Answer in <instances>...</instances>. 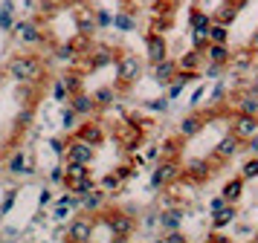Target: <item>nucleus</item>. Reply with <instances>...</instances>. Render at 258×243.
I'll return each mask as SVG.
<instances>
[{
    "label": "nucleus",
    "mask_w": 258,
    "mask_h": 243,
    "mask_svg": "<svg viewBox=\"0 0 258 243\" xmlns=\"http://www.w3.org/2000/svg\"><path fill=\"white\" fill-rule=\"evenodd\" d=\"M246 150H249L252 156H258V133L252 139H246Z\"/></svg>",
    "instance_id": "obj_56"
},
{
    "label": "nucleus",
    "mask_w": 258,
    "mask_h": 243,
    "mask_svg": "<svg viewBox=\"0 0 258 243\" xmlns=\"http://www.w3.org/2000/svg\"><path fill=\"white\" fill-rule=\"evenodd\" d=\"M76 119H79V110L73 104H64V110H61V127L64 130H73L76 127Z\"/></svg>",
    "instance_id": "obj_37"
},
{
    "label": "nucleus",
    "mask_w": 258,
    "mask_h": 243,
    "mask_svg": "<svg viewBox=\"0 0 258 243\" xmlns=\"http://www.w3.org/2000/svg\"><path fill=\"white\" fill-rule=\"evenodd\" d=\"M252 58H255V52L246 46V49H241V52H232V64L241 69V72H246V69L252 67Z\"/></svg>",
    "instance_id": "obj_32"
},
{
    "label": "nucleus",
    "mask_w": 258,
    "mask_h": 243,
    "mask_svg": "<svg viewBox=\"0 0 258 243\" xmlns=\"http://www.w3.org/2000/svg\"><path fill=\"white\" fill-rule=\"evenodd\" d=\"M244 9V0H226L221 9L215 12V21H221V23H232L235 18H238V12Z\"/></svg>",
    "instance_id": "obj_20"
},
{
    "label": "nucleus",
    "mask_w": 258,
    "mask_h": 243,
    "mask_svg": "<svg viewBox=\"0 0 258 243\" xmlns=\"http://www.w3.org/2000/svg\"><path fill=\"white\" fill-rule=\"evenodd\" d=\"M116 58L119 55H116V49H113V46L99 44V46L90 49V55L84 58V61H87V67H90V69H102V67H107V64H113Z\"/></svg>",
    "instance_id": "obj_8"
},
{
    "label": "nucleus",
    "mask_w": 258,
    "mask_h": 243,
    "mask_svg": "<svg viewBox=\"0 0 258 243\" xmlns=\"http://www.w3.org/2000/svg\"><path fill=\"white\" fill-rule=\"evenodd\" d=\"M84 177H90V162H67V168H64V185L79 183Z\"/></svg>",
    "instance_id": "obj_17"
},
{
    "label": "nucleus",
    "mask_w": 258,
    "mask_h": 243,
    "mask_svg": "<svg viewBox=\"0 0 258 243\" xmlns=\"http://www.w3.org/2000/svg\"><path fill=\"white\" fill-rule=\"evenodd\" d=\"M73 46H76L79 58H87V55H90V49H93V41H90V35L79 32V38H73Z\"/></svg>",
    "instance_id": "obj_35"
},
{
    "label": "nucleus",
    "mask_w": 258,
    "mask_h": 243,
    "mask_svg": "<svg viewBox=\"0 0 258 243\" xmlns=\"http://www.w3.org/2000/svg\"><path fill=\"white\" fill-rule=\"evenodd\" d=\"M140 78H142V61H140V58L131 55V52L119 55L116 58V87H119V90L134 87Z\"/></svg>",
    "instance_id": "obj_2"
},
{
    "label": "nucleus",
    "mask_w": 258,
    "mask_h": 243,
    "mask_svg": "<svg viewBox=\"0 0 258 243\" xmlns=\"http://www.w3.org/2000/svg\"><path fill=\"white\" fill-rule=\"evenodd\" d=\"M209 38H212V44H226V41H229V23L215 21L212 29H209Z\"/></svg>",
    "instance_id": "obj_34"
},
{
    "label": "nucleus",
    "mask_w": 258,
    "mask_h": 243,
    "mask_svg": "<svg viewBox=\"0 0 258 243\" xmlns=\"http://www.w3.org/2000/svg\"><path fill=\"white\" fill-rule=\"evenodd\" d=\"M93 234V220L90 217H76L67 226V240L70 243H87Z\"/></svg>",
    "instance_id": "obj_10"
},
{
    "label": "nucleus",
    "mask_w": 258,
    "mask_h": 243,
    "mask_svg": "<svg viewBox=\"0 0 258 243\" xmlns=\"http://www.w3.org/2000/svg\"><path fill=\"white\" fill-rule=\"evenodd\" d=\"M203 55H206L203 49H195V46H191L188 52H183V55L177 58V64H180V69H198L200 61H203Z\"/></svg>",
    "instance_id": "obj_23"
},
{
    "label": "nucleus",
    "mask_w": 258,
    "mask_h": 243,
    "mask_svg": "<svg viewBox=\"0 0 258 243\" xmlns=\"http://www.w3.org/2000/svg\"><path fill=\"white\" fill-rule=\"evenodd\" d=\"M113 26H116L119 32H131V29H137V18H134V12H119V15H113Z\"/></svg>",
    "instance_id": "obj_31"
},
{
    "label": "nucleus",
    "mask_w": 258,
    "mask_h": 243,
    "mask_svg": "<svg viewBox=\"0 0 258 243\" xmlns=\"http://www.w3.org/2000/svg\"><path fill=\"white\" fill-rule=\"evenodd\" d=\"M107 229H110V237L116 243L128 240L131 234H134V229H137V220H134V214L131 211H116V214H107L105 217Z\"/></svg>",
    "instance_id": "obj_4"
},
{
    "label": "nucleus",
    "mask_w": 258,
    "mask_h": 243,
    "mask_svg": "<svg viewBox=\"0 0 258 243\" xmlns=\"http://www.w3.org/2000/svg\"><path fill=\"white\" fill-rule=\"evenodd\" d=\"M171 29V15H154V21H151V32H160V35H165Z\"/></svg>",
    "instance_id": "obj_40"
},
{
    "label": "nucleus",
    "mask_w": 258,
    "mask_h": 243,
    "mask_svg": "<svg viewBox=\"0 0 258 243\" xmlns=\"http://www.w3.org/2000/svg\"><path fill=\"white\" fill-rule=\"evenodd\" d=\"M96 23H99L102 29H107V26L113 23V15H110V12H105V9H99V12H96Z\"/></svg>",
    "instance_id": "obj_50"
},
{
    "label": "nucleus",
    "mask_w": 258,
    "mask_h": 243,
    "mask_svg": "<svg viewBox=\"0 0 258 243\" xmlns=\"http://www.w3.org/2000/svg\"><path fill=\"white\" fill-rule=\"evenodd\" d=\"M119 185H122V180H119L116 174H107L105 180H102V188L105 191H119Z\"/></svg>",
    "instance_id": "obj_48"
},
{
    "label": "nucleus",
    "mask_w": 258,
    "mask_h": 243,
    "mask_svg": "<svg viewBox=\"0 0 258 243\" xmlns=\"http://www.w3.org/2000/svg\"><path fill=\"white\" fill-rule=\"evenodd\" d=\"M246 46H249V49H252V52L258 55V29H255L252 35H249V41H246Z\"/></svg>",
    "instance_id": "obj_57"
},
{
    "label": "nucleus",
    "mask_w": 258,
    "mask_h": 243,
    "mask_svg": "<svg viewBox=\"0 0 258 243\" xmlns=\"http://www.w3.org/2000/svg\"><path fill=\"white\" fill-rule=\"evenodd\" d=\"M160 240L163 243H186V234H183L180 229H168V234H163Z\"/></svg>",
    "instance_id": "obj_46"
},
{
    "label": "nucleus",
    "mask_w": 258,
    "mask_h": 243,
    "mask_svg": "<svg viewBox=\"0 0 258 243\" xmlns=\"http://www.w3.org/2000/svg\"><path fill=\"white\" fill-rule=\"evenodd\" d=\"M235 107H238V113L258 116V93H255V90L238 93V99H235Z\"/></svg>",
    "instance_id": "obj_16"
},
{
    "label": "nucleus",
    "mask_w": 258,
    "mask_h": 243,
    "mask_svg": "<svg viewBox=\"0 0 258 243\" xmlns=\"http://www.w3.org/2000/svg\"><path fill=\"white\" fill-rule=\"evenodd\" d=\"M93 156H96V148L84 139H73L67 145V153H64L67 162H93Z\"/></svg>",
    "instance_id": "obj_9"
},
{
    "label": "nucleus",
    "mask_w": 258,
    "mask_h": 243,
    "mask_svg": "<svg viewBox=\"0 0 258 243\" xmlns=\"http://www.w3.org/2000/svg\"><path fill=\"white\" fill-rule=\"evenodd\" d=\"M206 55H209V61H218V64H232V49H229V44H209Z\"/></svg>",
    "instance_id": "obj_22"
},
{
    "label": "nucleus",
    "mask_w": 258,
    "mask_h": 243,
    "mask_svg": "<svg viewBox=\"0 0 258 243\" xmlns=\"http://www.w3.org/2000/svg\"><path fill=\"white\" fill-rule=\"evenodd\" d=\"M49 180H52V183H64V165H55V168L49 171Z\"/></svg>",
    "instance_id": "obj_53"
},
{
    "label": "nucleus",
    "mask_w": 258,
    "mask_h": 243,
    "mask_svg": "<svg viewBox=\"0 0 258 243\" xmlns=\"http://www.w3.org/2000/svg\"><path fill=\"white\" fill-rule=\"evenodd\" d=\"M55 55H58L61 61H76V58H79V52H76V46H73V41H70V44H61Z\"/></svg>",
    "instance_id": "obj_42"
},
{
    "label": "nucleus",
    "mask_w": 258,
    "mask_h": 243,
    "mask_svg": "<svg viewBox=\"0 0 258 243\" xmlns=\"http://www.w3.org/2000/svg\"><path fill=\"white\" fill-rule=\"evenodd\" d=\"M223 67H229V64H218V61H209V67L203 69V75H206V78H221V75H223Z\"/></svg>",
    "instance_id": "obj_44"
},
{
    "label": "nucleus",
    "mask_w": 258,
    "mask_h": 243,
    "mask_svg": "<svg viewBox=\"0 0 258 243\" xmlns=\"http://www.w3.org/2000/svg\"><path fill=\"white\" fill-rule=\"evenodd\" d=\"M160 156V148H148V159H157Z\"/></svg>",
    "instance_id": "obj_60"
},
{
    "label": "nucleus",
    "mask_w": 258,
    "mask_h": 243,
    "mask_svg": "<svg viewBox=\"0 0 258 243\" xmlns=\"http://www.w3.org/2000/svg\"><path fill=\"white\" fill-rule=\"evenodd\" d=\"M49 148L55 150V153H58V156H64V153H67V145H64V139H49Z\"/></svg>",
    "instance_id": "obj_51"
},
{
    "label": "nucleus",
    "mask_w": 258,
    "mask_h": 243,
    "mask_svg": "<svg viewBox=\"0 0 258 243\" xmlns=\"http://www.w3.org/2000/svg\"><path fill=\"white\" fill-rule=\"evenodd\" d=\"M209 119H206V113H188L180 119V125H177V133L183 139H191V136H198L200 130H203V125H206Z\"/></svg>",
    "instance_id": "obj_11"
},
{
    "label": "nucleus",
    "mask_w": 258,
    "mask_h": 243,
    "mask_svg": "<svg viewBox=\"0 0 258 243\" xmlns=\"http://www.w3.org/2000/svg\"><path fill=\"white\" fill-rule=\"evenodd\" d=\"M137 171H140L137 165H131V162H125V165H119V168H116V177L122 180V183H125V180H131V177H134Z\"/></svg>",
    "instance_id": "obj_45"
},
{
    "label": "nucleus",
    "mask_w": 258,
    "mask_h": 243,
    "mask_svg": "<svg viewBox=\"0 0 258 243\" xmlns=\"http://www.w3.org/2000/svg\"><path fill=\"white\" fill-rule=\"evenodd\" d=\"M6 72H9L18 84H24V81H38L44 75V64H41L38 55H15L12 61H9Z\"/></svg>",
    "instance_id": "obj_1"
},
{
    "label": "nucleus",
    "mask_w": 258,
    "mask_h": 243,
    "mask_svg": "<svg viewBox=\"0 0 258 243\" xmlns=\"http://www.w3.org/2000/svg\"><path fill=\"white\" fill-rule=\"evenodd\" d=\"M200 99H203V87H200V90L191 96V104H200Z\"/></svg>",
    "instance_id": "obj_59"
},
{
    "label": "nucleus",
    "mask_w": 258,
    "mask_h": 243,
    "mask_svg": "<svg viewBox=\"0 0 258 243\" xmlns=\"http://www.w3.org/2000/svg\"><path fill=\"white\" fill-rule=\"evenodd\" d=\"M235 220H238L235 203H226L221 211H215V214H212V226H215V229H226V226H232Z\"/></svg>",
    "instance_id": "obj_19"
},
{
    "label": "nucleus",
    "mask_w": 258,
    "mask_h": 243,
    "mask_svg": "<svg viewBox=\"0 0 258 243\" xmlns=\"http://www.w3.org/2000/svg\"><path fill=\"white\" fill-rule=\"evenodd\" d=\"M183 206H174V208H165L160 211V226L163 229H180V223H183Z\"/></svg>",
    "instance_id": "obj_21"
},
{
    "label": "nucleus",
    "mask_w": 258,
    "mask_h": 243,
    "mask_svg": "<svg viewBox=\"0 0 258 243\" xmlns=\"http://www.w3.org/2000/svg\"><path fill=\"white\" fill-rule=\"evenodd\" d=\"M168 102H171L168 96H165V99H151V102H148V110H154V113H165V110H168Z\"/></svg>",
    "instance_id": "obj_47"
},
{
    "label": "nucleus",
    "mask_w": 258,
    "mask_h": 243,
    "mask_svg": "<svg viewBox=\"0 0 258 243\" xmlns=\"http://www.w3.org/2000/svg\"><path fill=\"white\" fill-rule=\"evenodd\" d=\"M52 99H55V102H61V104H70V99H73L70 87H67V84H64L61 78L52 84Z\"/></svg>",
    "instance_id": "obj_36"
},
{
    "label": "nucleus",
    "mask_w": 258,
    "mask_h": 243,
    "mask_svg": "<svg viewBox=\"0 0 258 243\" xmlns=\"http://www.w3.org/2000/svg\"><path fill=\"white\" fill-rule=\"evenodd\" d=\"M93 96H96V104L99 107H107V104H113V99H116V90L113 87H99Z\"/></svg>",
    "instance_id": "obj_38"
},
{
    "label": "nucleus",
    "mask_w": 258,
    "mask_h": 243,
    "mask_svg": "<svg viewBox=\"0 0 258 243\" xmlns=\"http://www.w3.org/2000/svg\"><path fill=\"white\" fill-rule=\"evenodd\" d=\"M241 177H244V180H255L258 177V156H249V159L241 165Z\"/></svg>",
    "instance_id": "obj_41"
},
{
    "label": "nucleus",
    "mask_w": 258,
    "mask_h": 243,
    "mask_svg": "<svg viewBox=\"0 0 258 243\" xmlns=\"http://www.w3.org/2000/svg\"><path fill=\"white\" fill-rule=\"evenodd\" d=\"M9 174H15V177H29L32 174V168L26 165V156H24V150H18V153H12V159H9Z\"/></svg>",
    "instance_id": "obj_28"
},
{
    "label": "nucleus",
    "mask_w": 258,
    "mask_h": 243,
    "mask_svg": "<svg viewBox=\"0 0 258 243\" xmlns=\"http://www.w3.org/2000/svg\"><path fill=\"white\" fill-rule=\"evenodd\" d=\"M12 32L18 35V38H21L24 44H29V46L44 44V32H41V29H38V26H35L32 21H18V23H15Z\"/></svg>",
    "instance_id": "obj_14"
},
{
    "label": "nucleus",
    "mask_w": 258,
    "mask_h": 243,
    "mask_svg": "<svg viewBox=\"0 0 258 243\" xmlns=\"http://www.w3.org/2000/svg\"><path fill=\"white\" fill-rule=\"evenodd\" d=\"M61 81H64V84L70 87V93H73V96L84 90V75H82V72H76V69H70V72H64V75H61Z\"/></svg>",
    "instance_id": "obj_33"
},
{
    "label": "nucleus",
    "mask_w": 258,
    "mask_h": 243,
    "mask_svg": "<svg viewBox=\"0 0 258 243\" xmlns=\"http://www.w3.org/2000/svg\"><path fill=\"white\" fill-rule=\"evenodd\" d=\"M223 93H226V81H218V87H215V93H212V102H221Z\"/></svg>",
    "instance_id": "obj_54"
},
{
    "label": "nucleus",
    "mask_w": 258,
    "mask_h": 243,
    "mask_svg": "<svg viewBox=\"0 0 258 243\" xmlns=\"http://www.w3.org/2000/svg\"><path fill=\"white\" fill-rule=\"evenodd\" d=\"M70 104L73 107H76V110H79V116H93L96 113V107H99V104H96V96H87V93H76V96H73L70 99Z\"/></svg>",
    "instance_id": "obj_18"
},
{
    "label": "nucleus",
    "mask_w": 258,
    "mask_h": 243,
    "mask_svg": "<svg viewBox=\"0 0 258 243\" xmlns=\"http://www.w3.org/2000/svg\"><path fill=\"white\" fill-rule=\"evenodd\" d=\"M96 29H99V23H96V18L93 15H87V12H84L82 18H79V32L82 35H90V38H93V32Z\"/></svg>",
    "instance_id": "obj_39"
},
{
    "label": "nucleus",
    "mask_w": 258,
    "mask_h": 243,
    "mask_svg": "<svg viewBox=\"0 0 258 243\" xmlns=\"http://www.w3.org/2000/svg\"><path fill=\"white\" fill-rule=\"evenodd\" d=\"M177 69H180V64H177L174 58H165L160 64H154V81L160 87H171V81L177 78Z\"/></svg>",
    "instance_id": "obj_12"
},
{
    "label": "nucleus",
    "mask_w": 258,
    "mask_h": 243,
    "mask_svg": "<svg viewBox=\"0 0 258 243\" xmlns=\"http://www.w3.org/2000/svg\"><path fill=\"white\" fill-rule=\"evenodd\" d=\"M177 177H180V162L177 159H163L151 174V188L154 191H163V188H168V185L174 183Z\"/></svg>",
    "instance_id": "obj_5"
},
{
    "label": "nucleus",
    "mask_w": 258,
    "mask_h": 243,
    "mask_svg": "<svg viewBox=\"0 0 258 243\" xmlns=\"http://www.w3.org/2000/svg\"><path fill=\"white\" fill-rule=\"evenodd\" d=\"M218 168H221V162H218V159H191V162H186L183 177H186L188 183L203 185V183H209L212 177H215Z\"/></svg>",
    "instance_id": "obj_3"
},
{
    "label": "nucleus",
    "mask_w": 258,
    "mask_h": 243,
    "mask_svg": "<svg viewBox=\"0 0 258 243\" xmlns=\"http://www.w3.org/2000/svg\"><path fill=\"white\" fill-rule=\"evenodd\" d=\"M29 122H32V104H26L24 110H21V116H18V127L24 130V127H29Z\"/></svg>",
    "instance_id": "obj_49"
},
{
    "label": "nucleus",
    "mask_w": 258,
    "mask_h": 243,
    "mask_svg": "<svg viewBox=\"0 0 258 243\" xmlns=\"http://www.w3.org/2000/svg\"><path fill=\"white\" fill-rule=\"evenodd\" d=\"M15 200H18V191H15V188H9V191H6V197H3V203H0V214H9V211H12V206H15Z\"/></svg>",
    "instance_id": "obj_43"
},
{
    "label": "nucleus",
    "mask_w": 258,
    "mask_h": 243,
    "mask_svg": "<svg viewBox=\"0 0 258 243\" xmlns=\"http://www.w3.org/2000/svg\"><path fill=\"white\" fill-rule=\"evenodd\" d=\"M105 203H107V194L102 188H96V191H90V194L84 197V211H102Z\"/></svg>",
    "instance_id": "obj_27"
},
{
    "label": "nucleus",
    "mask_w": 258,
    "mask_h": 243,
    "mask_svg": "<svg viewBox=\"0 0 258 243\" xmlns=\"http://www.w3.org/2000/svg\"><path fill=\"white\" fill-rule=\"evenodd\" d=\"M145 46H148V61H151V64H160V61L168 58V44H165V38L160 32H148Z\"/></svg>",
    "instance_id": "obj_13"
},
{
    "label": "nucleus",
    "mask_w": 258,
    "mask_h": 243,
    "mask_svg": "<svg viewBox=\"0 0 258 243\" xmlns=\"http://www.w3.org/2000/svg\"><path fill=\"white\" fill-rule=\"evenodd\" d=\"M12 12H15V3H12V0H6V3L0 6V32H12V29H15Z\"/></svg>",
    "instance_id": "obj_30"
},
{
    "label": "nucleus",
    "mask_w": 258,
    "mask_h": 243,
    "mask_svg": "<svg viewBox=\"0 0 258 243\" xmlns=\"http://www.w3.org/2000/svg\"><path fill=\"white\" fill-rule=\"evenodd\" d=\"M67 188H70L76 197H82V200H84L90 191H96V188H99V183H96L93 177H84V180H79V183H70Z\"/></svg>",
    "instance_id": "obj_29"
},
{
    "label": "nucleus",
    "mask_w": 258,
    "mask_h": 243,
    "mask_svg": "<svg viewBox=\"0 0 258 243\" xmlns=\"http://www.w3.org/2000/svg\"><path fill=\"white\" fill-rule=\"evenodd\" d=\"M241 145H244V139H238V136L232 133V130H229V133H226V136H223L221 142L215 145V150H212V159H218V162L232 159L235 153L241 150Z\"/></svg>",
    "instance_id": "obj_7"
},
{
    "label": "nucleus",
    "mask_w": 258,
    "mask_h": 243,
    "mask_svg": "<svg viewBox=\"0 0 258 243\" xmlns=\"http://www.w3.org/2000/svg\"><path fill=\"white\" fill-rule=\"evenodd\" d=\"M221 194L229 200V203H238L241 200V194H244V177H235V180H229V183L221 188Z\"/></svg>",
    "instance_id": "obj_25"
},
{
    "label": "nucleus",
    "mask_w": 258,
    "mask_h": 243,
    "mask_svg": "<svg viewBox=\"0 0 258 243\" xmlns=\"http://www.w3.org/2000/svg\"><path fill=\"white\" fill-rule=\"evenodd\" d=\"M229 130H232L238 139H252L258 133V116H249V113H235L229 119Z\"/></svg>",
    "instance_id": "obj_6"
},
{
    "label": "nucleus",
    "mask_w": 258,
    "mask_h": 243,
    "mask_svg": "<svg viewBox=\"0 0 258 243\" xmlns=\"http://www.w3.org/2000/svg\"><path fill=\"white\" fill-rule=\"evenodd\" d=\"M226 203H229V200H226V197H215V200H212V203H209V211H212V214H215V211H221V208L223 206H226Z\"/></svg>",
    "instance_id": "obj_52"
},
{
    "label": "nucleus",
    "mask_w": 258,
    "mask_h": 243,
    "mask_svg": "<svg viewBox=\"0 0 258 243\" xmlns=\"http://www.w3.org/2000/svg\"><path fill=\"white\" fill-rule=\"evenodd\" d=\"M76 139H84V142H90L93 148H99V145H105V130L96 125V122H84V125H79V130H76Z\"/></svg>",
    "instance_id": "obj_15"
},
{
    "label": "nucleus",
    "mask_w": 258,
    "mask_h": 243,
    "mask_svg": "<svg viewBox=\"0 0 258 243\" xmlns=\"http://www.w3.org/2000/svg\"><path fill=\"white\" fill-rule=\"evenodd\" d=\"M52 203V194H49L47 188H41V194H38V206L44 208V206H49Z\"/></svg>",
    "instance_id": "obj_55"
},
{
    "label": "nucleus",
    "mask_w": 258,
    "mask_h": 243,
    "mask_svg": "<svg viewBox=\"0 0 258 243\" xmlns=\"http://www.w3.org/2000/svg\"><path fill=\"white\" fill-rule=\"evenodd\" d=\"M131 165H137V168H140V165H145V156H140V153H137V156H131Z\"/></svg>",
    "instance_id": "obj_58"
},
{
    "label": "nucleus",
    "mask_w": 258,
    "mask_h": 243,
    "mask_svg": "<svg viewBox=\"0 0 258 243\" xmlns=\"http://www.w3.org/2000/svg\"><path fill=\"white\" fill-rule=\"evenodd\" d=\"M188 23H191V29H212V23H215V18L212 15H206V12H200L198 6L188 12Z\"/></svg>",
    "instance_id": "obj_26"
},
{
    "label": "nucleus",
    "mask_w": 258,
    "mask_h": 243,
    "mask_svg": "<svg viewBox=\"0 0 258 243\" xmlns=\"http://www.w3.org/2000/svg\"><path fill=\"white\" fill-rule=\"evenodd\" d=\"M183 153V136L165 139V145H160V159H177Z\"/></svg>",
    "instance_id": "obj_24"
}]
</instances>
